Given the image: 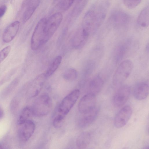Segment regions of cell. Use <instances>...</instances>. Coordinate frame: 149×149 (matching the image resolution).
Instances as JSON below:
<instances>
[{
    "label": "cell",
    "mask_w": 149,
    "mask_h": 149,
    "mask_svg": "<svg viewBox=\"0 0 149 149\" xmlns=\"http://www.w3.org/2000/svg\"><path fill=\"white\" fill-rule=\"evenodd\" d=\"M63 18L62 14H53L47 19L42 20L38 24L34 34V42L38 49L46 43L52 37L59 26Z\"/></svg>",
    "instance_id": "cell-1"
},
{
    "label": "cell",
    "mask_w": 149,
    "mask_h": 149,
    "mask_svg": "<svg viewBox=\"0 0 149 149\" xmlns=\"http://www.w3.org/2000/svg\"><path fill=\"white\" fill-rule=\"evenodd\" d=\"M52 106L51 98L47 94L42 95L34 101L31 108L32 114L37 117H41L48 114Z\"/></svg>",
    "instance_id": "cell-2"
},
{
    "label": "cell",
    "mask_w": 149,
    "mask_h": 149,
    "mask_svg": "<svg viewBox=\"0 0 149 149\" xmlns=\"http://www.w3.org/2000/svg\"><path fill=\"white\" fill-rule=\"evenodd\" d=\"M133 68V63L130 60H126L121 62L113 76L112 82L113 85L116 86L121 85L129 76Z\"/></svg>",
    "instance_id": "cell-3"
},
{
    "label": "cell",
    "mask_w": 149,
    "mask_h": 149,
    "mask_svg": "<svg viewBox=\"0 0 149 149\" xmlns=\"http://www.w3.org/2000/svg\"><path fill=\"white\" fill-rule=\"evenodd\" d=\"M79 95V90L75 89L66 95L59 105L58 112L65 115H67L77 101Z\"/></svg>",
    "instance_id": "cell-4"
},
{
    "label": "cell",
    "mask_w": 149,
    "mask_h": 149,
    "mask_svg": "<svg viewBox=\"0 0 149 149\" xmlns=\"http://www.w3.org/2000/svg\"><path fill=\"white\" fill-rule=\"evenodd\" d=\"M18 125L19 139L22 142H26L29 140L34 132L35 125L33 121L29 119Z\"/></svg>",
    "instance_id": "cell-5"
},
{
    "label": "cell",
    "mask_w": 149,
    "mask_h": 149,
    "mask_svg": "<svg viewBox=\"0 0 149 149\" xmlns=\"http://www.w3.org/2000/svg\"><path fill=\"white\" fill-rule=\"evenodd\" d=\"M130 93V88L127 85L120 86L115 93L112 98L114 106L119 107L123 106L127 101Z\"/></svg>",
    "instance_id": "cell-6"
},
{
    "label": "cell",
    "mask_w": 149,
    "mask_h": 149,
    "mask_svg": "<svg viewBox=\"0 0 149 149\" xmlns=\"http://www.w3.org/2000/svg\"><path fill=\"white\" fill-rule=\"evenodd\" d=\"M95 95L88 93L80 100L78 109L80 113L84 114L93 109L96 107V99Z\"/></svg>",
    "instance_id": "cell-7"
},
{
    "label": "cell",
    "mask_w": 149,
    "mask_h": 149,
    "mask_svg": "<svg viewBox=\"0 0 149 149\" xmlns=\"http://www.w3.org/2000/svg\"><path fill=\"white\" fill-rule=\"evenodd\" d=\"M132 113L131 107L125 106L122 107L116 114L114 120L115 126L120 128L124 127L130 118Z\"/></svg>",
    "instance_id": "cell-8"
},
{
    "label": "cell",
    "mask_w": 149,
    "mask_h": 149,
    "mask_svg": "<svg viewBox=\"0 0 149 149\" xmlns=\"http://www.w3.org/2000/svg\"><path fill=\"white\" fill-rule=\"evenodd\" d=\"M99 109L95 107L93 109L86 113L82 114L78 122L79 127L82 128L88 127L97 118L99 113Z\"/></svg>",
    "instance_id": "cell-9"
},
{
    "label": "cell",
    "mask_w": 149,
    "mask_h": 149,
    "mask_svg": "<svg viewBox=\"0 0 149 149\" xmlns=\"http://www.w3.org/2000/svg\"><path fill=\"white\" fill-rule=\"evenodd\" d=\"M109 21L116 28L125 26L129 21V17L127 14L123 11H116L113 12L109 18Z\"/></svg>",
    "instance_id": "cell-10"
},
{
    "label": "cell",
    "mask_w": 149,
    "mask_h": 149,
    "mask_svg": "<svg viewBox=\"0 0 149 149\" xmlns=\"http://www.w3.org/2000/svg\"><path fill=\"white\" fill-rule=\"evenodd\" d=\"M20 22L16 21L11 23L5 29L2 35V40L5 43L12 41L16 36L19 30Z\"/></svg>",
    "instance_id": "cell-11"
},
{
    "label": "cell",
    "mask_w": 149,
    "mask_h": 149,
    "mask_svg": "<svg viewBox=\"0 0 149 149\" xmlns=\"http://www.w3.org/2000/svg\"><path fill=\"white\" fill-rule=\"evenodd\" d=\"M104 81L99 75L95 77L89 82L88 86V93L95 95L99 93L102 90Z\"/></svg>",
    "instance_id": "cell-12"
},
{
    "label": "cell",
    "mask_w": 149,
    "mask_h": 149,
    "mask_svg": "<svg viewBox=\"0 0 149 149\" xmlns=\"http://www.w3.org/2000/svg\"><path fill=\"white\" fill-rule=\"evenodd\" d=\"M148 94L149 86L146 82H141L138 84L134 90V96L138 100L145 99L148 96Z\"/></svg>",
    "instance_id": "cell-13"
},
{
    "label": "cell",
    "mask_w": 149,
    "mask_h": 149,
    "mask_svg": "<svg viewBox=\"0 0 149 149\" xmlns=\"http://www.w3.org/2000/svg\"><path fill=\"white\" fill-rule=\"evenodd\" d=\"M129 42H123L117 46L114 50V59L116 63L120 61L124 57L130 45Z\"/></svg>",
    "instance_id": "cell-14"
},
{
    "label": "cell",
    "mask_w": 149,
    "mask_h": 149,
    "mask_svg": "<svg viewBox=\"0 0 149 149\" xmlns=\"http://www.w3.org/2000/svg\"><path fill=\"white\" fill-rule=\"evenodd\" d=\"M92 139L91 134L89 132H85L81 133L77 137L76 145L79 149H84L90 144Z\"/></svg>",
    "instance_id": "cell-15"
},
{
    "label": "cell",
    "mask_w": 149,
    "mask_h": 149,
    "mask_svg": "<svg viewBox=\"0 0 149 149\" xmlns=\"http://www.w3.org/2000/svg\"><path fill=\"white\" fill-rule=\"evenodd\" d=\"M138 24L144 28L148 27L149 24V8L148 6L144 8L140 13L137 19Z\"/></svg>",
    "instance_id": "cell-16"
},
{
    "label": "cell",
    "mask_w": 149,
    "mask_h": 149,
    "mask_svg": "<svg viewBox=\"0 0 149 149\" xmlns=\"http://www.w3.org/2000/svg\"><path fill=\"white\" fill-rule=\"evenodd\" d=\"M62 60V57L60 56H57L53 59L46 72L44 73L47 79L51 76L56 71L60 65Z\"/></svg>",
    "instance_id": "cell-17"
},
{
    "label": "cell",
    "mask_w": 149,
    "mask_h": 149,
    "mask_svg": "<svg viewBox=\"0 0 149 149\" xmlns=\"http://www.w3.org/2000/svg\"><path fill=\"white\" fill-rule=\"evenodd\" d=\"M40 3L39 0H34L32 3L26 8L22 16L24 23L27 22L31 17L38 7Z\"/></svg>",
    "instance_id": "cell-18"
},
{
    "label": "cell",
    "mask_w": 149,
    "mask_h": 149,
    "mask_svg": "<svg viewBox=\"0 0 149 149\" xmlns=\"http://www.w3.org/2000/svg\"><path fill=\"white\" fill-rule=\"evenodd\" d=\"M31 115L33 114L31 108L29 106L25 107L22 110L18 116L17 120V124L20 125L29 120Z\"/></svg>",
    "instance_id": "cell-19"
},
{
    "label": "cell",
    "mask_w": 149,
    "mask_h": 149,
    "mask_svg": "<svg viewBox=\"0 0 149 149\" xmlns=\"http://www.w3.org/2000/svg\"><path fill=\"white\" fill-rule=\"evenodd\" d=\"M78 76V73L75 69L70 68L65 71L63 74V77L65 80L73 81L76 79Z\"/></svg>",
    "instance_id": "cell-20"
},
{
    "label": "cell",
    "mask_w": 149,
    "mask_h": 149,
    "mask_svg": "<svg viewBox=\"0 0 149 149\" xmlns=\"http://www.w3.org/2000/svg\"><path fill=\"white\" fill-rule=\"evenodd\" d=\"M58 113L54 118L53 124L54 127L59 128L63 125L65 115L58 112Z\"/></svg>",
    "instance_id": "cell-21"
},
{
    "label": "cell",
    "mask_w": 149,
    "mask_h": 149,
    "mask_svg": "<svg viewBox=\"0 0 149 149\" xmlns=\"http://www.w3.org/2000/svg\"><path fill=\"white\" fill-rule=\"evenodd\" d=\"M142 0H123L125 6L129 9H133L137 6Z\"/></svg>",
    "instance_id": "cell-22"
},
{
    "label": "cell",
    "mask_w": 149,
    "mask_h": 149,
    "mask_svg": "<svg viewBox=\"0 0 149 149\" xmlns=\"http://www.w3.org/2000/svg\"><path fill=\"white\" fill-rule=\"evenodd\" d=\"M74 1V0H62L59 2L58 7L61 10L66 11L71 7Z\"/></svg>",
    "instance_id": "cell-23"
},
{
    "label": "cell",
    "mask_w": 149,
    "mask_h": 149,
    "mask_svg": "<svg viewBox=\"0 0 149 149\" xmlns=\"http://www.w3.org/2000/svg\"><path fill=\"white\" fill-rule=\"evenodd\" d=\"M11 48V46L9 45L4 48L0 51V64L7 57Z\"/></svg>",
    "instance_id": "cell-24"
},
{
    "label": "cell",
    "mask_w": 149,
    "mask_h": 149,
    "mask_svg": "<svg viewBox=\"0 0 149 149\" xmlns=\"http://www.w3.org/2000/svg\"><path fill=\"white\" fill-rule=\"evenodd\" d=\"M67 30L68 29L66 28H65L63 30L61 34L59 37L57 43V45L58 47H59L61 46L65 37Z\"/></svg>",
    "instance_id": "cell-25"
},
{
    "label": "cell",
    "mask_w": 149,
    "mask_h": 149,
    "mask_svg": "<svg viewBox=\"0 0 149 149\" xmlns=\"http://www.w3.org/2000/svg\"><path fill=\"white\" fill-rule=\"evenodd\" d=\"M33 1L34 0H24L22 3V8H26L32 3Z\"/></svg>",
    "instance_id": "cell-26"
},
{
    "label": "cell",
    "mask_w": 149,
    "mask_h": 149,
    "mask_svg": "<svg viewBox=\"0 0 149 149\" xmlns=\"http://www.w3.org/2000/svg\"><path fill=\"white\" fill-rule=\"evenodd\" d=\"M7 10V7L5 5L0 7V18L2 17L5 14Z\"/></svg>",
    "instance_id": "cell-27"
},
{
    "label": "cell",
    "mask_w": 149,
    "mask_h": 149,
    "mask_svg": "<svg viewBox=\"0 0 149 149\" xmlns=\"http://www.w3.org/2000/svg\"><path fill=\"white\" fill-rule=\"evenodd\" d=\"M9 146L4 141H0V149L8 148Z\"/></svg>",
    "instance_id": "cell-28"
},
{
    "label": "cell",
    "mask_w": 149,
    "mask_h": 149,
    "mask_svg": "<svg viewBox=\"0 0 149 149\" xmlns=\"http://www.w3.org/2000/svg\"><path fill=\"white\" fill-rule=\"evenodd\" d=\"M4 115V112L3 110L0 108V120L1 119Z\"/></svg>",
    "instance_id": "cell-29"
},
{
    "label": "cell",
    "mask_w": 149,
    "mask_h": 149,
    "mask_svg": "<svg viewBox=\"0 0 149 149\" xmlns=\"http://www.w3.org/2000/svg\"><path fill=\"white\" fill-rule=\"evenodd\" d=\"M83 0H78L79 1V2H81Z\"/></svg>",
    "instance_id": "cell-30"
}]
</instances>
